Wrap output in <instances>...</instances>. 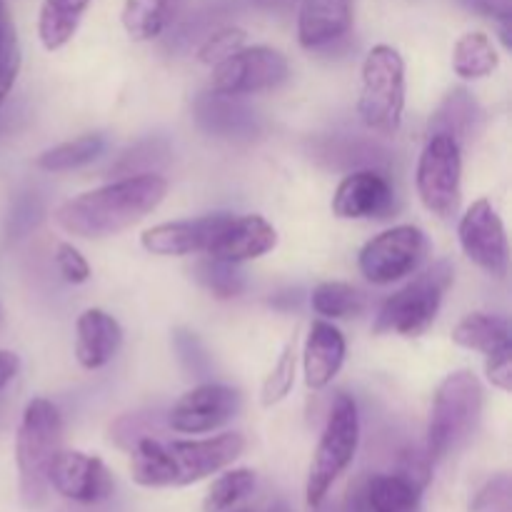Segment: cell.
<instances>
[{"instance_id": "obj_41", "label": "cell", "mask_w": 512, "mask_h": 512, "mask_svg": "<svg viewBox=\"0 0 512 512\" xmlns=\"http://www.w3.org/2000/svg\"><path fill=\"white\" fill-rule=\"evenodd\" d=\"M13 28L15 25H13V20H10L8 5H5V0H0V40H3Z\"/></svg>"}, {"instance_id": "obj_18", "label": "cell", "mask_w": 512, "mask_h": 512, "mask_svg": "<svg viewBox=\"0 0 512 512\" xmlns=\"http://www.w3.org/2000/svg\"><path fill=\"white\" fill-rule=\"evenodd\" d=\"M348 355L345 335L330 320H315L308 330L303 348V375L310 390L328 388L340 373Z\"/></svg>"}, {"instance_id": "obj_10", "label": "cell", "mask_w": 512, "mask_h": 512, "mask_svg": "<svg viewBox=\"0 0 512 512\" xmlns=\"http://www.w3.org/2000/svg\"><path fill=\"white\" fill-rule=\"evenodd\" d=\"M458 240L470 263L503 280L510 270V245L503 218L488 198H480L460 215Z\"/></svg>"}, {"instance_id": "obj_17", "label": "cell", "mask_w": 512, "mask_h": 512, "mask_svg": "<svg viewBox=\"0 0 512 512\" xmlns=\"http://www.w3.org/2000/svg\"><path fill=\"white\" fill-rule=\"evenodd\" d=\"M353 13V0H300L298 43L305 50L330 48L350 33Z\"/></svg>"}, {"instance_id": "obj_43", "label": "cell", "mask_w": 512, "mask_h": 512, "mask_svg": "<svg viewBox=\"0 0 512 512\" xmlns=\"http://www.w3.org/2000/svg\"><path fill=\"white\" fill-rule=\"evenodd\" d=\"M270 512H290V510L285 508L283 503H278V505H273V508H270Z\"/></svg>"}, {"instance_id": "obj_44", "label": "cell", "mask_w": 512, "mask_h": 512, "mask_svg": "<svg viewBox=\"0 0 512 512\" xmlns=\"http://www.w3.org/2000/svg\"><path fill=\"white\" fill-rule=\"evenodd\" d=\"M0 325H3V308H0Z\"/></svg>"}, {"instance_id": "obj_1", "label": "cell", "mask_w": 512, "mask_h": 512, "mask_svg": "<svg viewBox=\"0 0 512 512\" xmlns=\"http://www.w3.org/2000/svg\"><path fill=\"white\" fill-rule=\"evenodd\" d=\"M168 195V180L158 173L125 175L100 188L85 190L55 208V223L83 240H103L148 218Z\"/></svg>"}, {"instance_id": "obj_28", "label": "cell", "mask_w": 512, "mask_h": 512, "mask_svg": "<svg viewBox=\"0 0 512 512\" xmlns=\"http://www.w3.org/2000/svg\"><path fill=\"white\" fill-rule=\"evenodd\" d=\"M310 305H313L315 315H320L323 320H345L363 313L365 300L360 290L353 288V285L330 280V283H320L313 290Z\"/></svg>"}, {"instance_id": "obj_14", "label": "cell", "mask_w": 512, "mask_h": 512, "mask_svg": "<svg viewBox=\"0 0 512 512\" xmlns=\"http://www.w3.org/2000/svg\"><path fill=\"white\" fill-rule=\"evenodd\" d=\"M278 230L263 215H230L225 213L210 240L205 255L225 263H248L275 250Z\"/></svg>"}, {"instance_id": "obj_5", "label": "cell", "mask_w": 512, "mask_h": 512, "mask_svg": "<svg viewBox=\"0 0 512 512\" xmlns=\"http://www.w3.org/2000/svg\"><path fill=\"white\" fill-rule=\"evenodd\" d=\"M405 110V60L393 45H375L360 70L358 113L370 130L395 135Z\"/></svg>"}, {"instance_id": "obj_22", "label": "cell", "mask_w": 512, "mask_h": 512, "mask_svg": "<svg viewBox=\"0 0 512 512\" xmlns=\"http://www.w3.org/2000/svg\"><path fill=\"white\" fill-rule=\"evenodd\" d=\"M90 3L93 0H43L38 13V38L48 53L65 48L75 38Z\"/></svg>"}, {"instance_id": "obj_35", "label": "cell", "mask_w": 512, "mask_h": 512, "mask_svg": "<svg viewBox=\"0 0 512 512\" xmlns=\"http://www.w3.org/2000/svg\"><path fill=\"white\" fill-rule=\"evenodd\" d=\"M55 268L63 275L65 283L70 285H83L90 280L88 260L73 243H58V248H55Z\"/></svg>"}, {"instance_id": "obj_39", "label": "cell", "mask_w": 512, "mask_h": 512, "mask_svg": "<svg viewBox=\"0 0 512 512\" xmlns=\"http://www.w3.org/2000/svg\"><path fill=\"white\" fill-rule=\"evenodd\" d=\"M485 375H488L490 385L503 393L512 390V348L500 350V353L488 355V363H485Z\"/></svg>"}, {"instance_id": "obj_33", "label": "cell", "mask_w": 512, "mask_h": 512, "mask_svg": "<svg viewBox=\"0 0 512 512\" xmlns=\"http://www.w3.org/2000/svg\"><path fill=\"white\" fill-rule=\"evenodd\" d=\"M20 65H23V53H20V40L15 28L0 40V108L8 100L10 90H13L15 80L20 75Z\"/></svg>"}, {"instance_id": "obj_27", "label": "cell", "mask_w": 512, "mask_h": 512, "mask_svg": "<svg viewBox=\"0 0 512 512\" xmlns=\"http://www.w3.org/2000/svg\"><path fill=\"white\" fill-rule=\"evenodd\" d=\"M105 148V138L100 133H85L73 140L53 145V148L43 150L35 158V165L45 173H65V170H78L83 165L93 163Z\"/></svg>"}, {"instance_id": "obj_8", "label": "cell", "mask_w": 512, "mask_h": 512, "mask_svg": "<svg viewBox=\"0 0 512 512\" xmlns=\"http://www.w3.org/2000/svg\"><path fill=\"white\" fill-rule=\"evenodd\" d=\"M428 253L430 240L418 225H395L363 245L358 268L368 283L390 285L418 273Z\"/></svg>"}, {"instance_id": "obj_25", "label": "cell", "mask_w": 512, "mask_h": 512, "mask_svg": "<svg viewBox=\"0 0 512 512\" xmlns=\"http://www.w3.org/2000/svg\"><path fill=\"white\" fill-rule=\"evenodd\" d=\"M480 118V108L473 95L465 88L450 90L448 98L438 108V113L430 118V133H445L463 145L465 138L475 133V123Z\"/></svg>"}, {"instance_id": "obj_3", "label": "cell", "mask_w": 512, "mask_h": 512, "mask_svg": "<svg viewBox=\"0 0 512 512\" xmlns=\"http://www.w3.org/2000/svg\"><path fill=\"white\" fill-rule=\"evenodd\" d=\"M485 390L473 370H455L445 375L433 395V410L428 423V453L430 463H440L475 433L483 415Z\"/></svg>"}, {"instance_id": "obj_4", "label": "cell", "mask_w": 512, "mask_h": 512, "mask_svg": "<svg viewBox=\"0 0 512 512\" xmlns=\"http://www.w3.org/2000/svg\"><path fill=\"white\" fill-rule=\"evenodd\" d=\"M455 280V270L448 260H438L430 268L418 270L413 280L398 293L390 295L378 310L373 323L375 335H403V338H420L433 328L440 313L445 293Z\"/></svg>"}, {"instance_id": "obj_7", "label": "cell", "mask_w": 512, "mask_h": 512, "mask_svg": "<svg viewBox=\"0 0 512 512\" xmlns=\"http://www.w3.org/2000/svg\"><path fill=\"white\" fill-rule=\"evenodd\" d=\"M420 203L440 220H453L463 200V145L445 133H430L415 170Z\"/></svg>"}, {"instance_id": "obj_12", "label": "cell", "mask_w": 512, "mask_h": 512, "mask_svg": "<svg viewBox=\"0 0 512 512\" xmlns=\"http://www.w3.org/2000/svg\"><path fill=\"white\" fill-rule=\"evenodd\" d=\"M240 393L223 383H203L188 390L168 413V428L180 435H205L238 415Z\"/></svg>"}, {"instance_id": "obj_23", "label": "cell", "mask_w": 512, "mask_h": 512, "mask_svg": "<svg viewBox=\"0 0 512 512\" xmlns=\"http://www.w3.org/2000/svg\"><path fill=\"white\" fill-rule=\"evenodd\" d=\"M500 55L490 35L480 30L463 33L453 45V70L463 80H483L498 70Z\"/></svg>"}, {"instance_id": "obj_16", "label": "cell", "mask_w": 512, "mask_h": 512, "mask_svg": "<svg viewBox=\"0 0 512 512\" xmlns=\"http://www.w3.org/2000/svg\"><path fill=\"white\" fill-rule=\"evenodd\" d=\"M223 215L225 213H213L203 215V218L153 225L140 235V245H143L145 253L160 255V258H183V255L195 253L205 255Z\"/></svg>"}, {"instance_id": "obj_38", "label": "cell", "mask_w": 512, "mask_h": 512, "mask_svg": "<svg viewBox=\"0 0 512 512\" xmlns=\"http://www.w3.org/2000/svg\"><path fill=\"white\" fill-rule=\"evenodd\" d=\"M465 8L485 15V18L498 20L500 33H503L505 45L510 48V20H512V0H460Z\"/></svg>"}, {"instance_id": "obj_26", "label": "cell", "mask_w": 512, "mask_h": 512, "mask_svg": "<svg viewBox=\"0 0 512 512\" xmlns=\"http://www.w3.org/2000/svg\"><path fill=\"white\" fill-rule=\"evenodd\" d=\"M365 493L370 512H418L423 490L393 473L365 478Z\"/></svg>"}, {"instance_id": "obj_6", "label": "cell", "mask_w": 512, "mask_h": 512, "mask_svg": "<svg viewBox=\"0 0 512 512\" xmlns=\"http://www.w3.org/2000/svg\"><path fill=\"white\" fill-rule=\"evenodd\" d=\"M360 443V415L358 405L348 393H338L333 400L328 420H325L323 435L315 448L313 463H310L308 485H305V500L310 508L318 510L328 498L330 488L338 483L340 475L350 468Z\"/></svg>"}, {"instance_id": "obj_15", "label": "cell", "mask_w": 512, "mask_h": 512, "mask_svg": "<svg viewBox=\"0 0 512 512\" xmlns=\"http://www.w3.org/2000/svg\"><path fill=\"white\" fill-rule=\"evenodd\" d=\"M395 188L380 170H353L338 183L333 195V215L340 220H378L393 210Z\"/></svg>"}, {"instance_id": "obj_29", "label": "cell", "mask_w": 512, "mask_h": 512, "mask_svg": "<svg viewBox=\"0 0 512 512\" xmlns=\"http://www.w3.org/2000/svg\"><path fill=\"white\" fill-rule=\"evenodd\" d=\"M195 280L208 290L210 295L220 300L238 298L245 290V273L235 263H225V260H215L203 255L198 263L193 265Z\"/></svg>"}, {"instance_id": "obj_42", "label": "cell", "mask_w": 512, "mask_h": 512, "mask_svg": "<svg viewBox=\"0 0 512 512\" xmlns=\"http://www.w3.org/2000/svg\"><path fill=\"white\" fill-rule=\"evenodd\" d=\"M253 3H258L260 8H278V5H283L285 0H253Z\"/></svg>"}, {"instance_id": "obj_21", "label": "cell", "mask_w": 512, "mask_h": 512, "mask_svg": "<svg viewBox=\"0 0 512 512\" xmlns=\"http://www.w3.org/2000/svg\"><path fill=\"white\" fill-rule=\"evenodd\" d=\"M453 343L465 350L495 355L512 348L508 318L495 313H470L453 328Z\"/></svg>"}, {"instance_id": "obj_37", "label": "cell", "mask_w": 512, "mask_h": 512, "mask_svg": "<svg viewBox=\"0 0 512 512\" xmlns=\"http://www.w3.org/2000/svg\"><path fill=\"white\" fill-rule=\"evenodd\" d=\"M510 508V478L508 475H498L490 480L478 498L473 500V512H508Z\"/></svg>"}, {"instance_id": "obj_31", "label": "cell", "mask_w": 512, "mask_h": 512, "mask_svg": "<svg viewBox=\"0 0 512 512\" xmlns=\"http://www.w3.org/2000/svg\"><path fill=\"white\" fill-rule=\"evenodd\" d=\"M295 383V350L293 345H285L283 353H280L278 363L273 365V370L265 378L263 390H260V403L265 408H273L280 400H285L293 390Z\"/></svg>"}, {"instance_id": "obj_13", "label": "cell", "mask_w": 512, "mask_h": 512, "mask_svg": "<svg viewBox=\"0 0 512 512\" xmlns=\"http://www.w3.org/2000/svg\"><path fill=\"white\" fill-rule=\"evenodd\" d=\"M48 485L65 500L83 505L103 503L115 490V480L103 460L80 450H60L55 455Z\"/></svg>"}, {"instance_id": "obj_34", "label": "cell", "mask_w": 512, "mask_h": 512, "mask_svg": "<svg viewBox=\"0 0 512 512\" xmlns=\"http://www.w3.org/2000/svg\"><path fill=\"white\" fill-rule=\"evenodd\" d=\"M168 158V145L163 143V140H145V143L135 145L133 150H128V153L123 155V160H120L118 165H115V173H125V175H135V168H138V163H145V173H155V165H158V160H165Z\"/></svg>"}, {"instance_id": "obj_32", "label": "cell", "mask_w": 512, "mask_h": 512, "mask_svg": "<svg viewBox=\"0 0 512 512\" xmlns=\"http://www.w3.org/2000/svg\"><path fill=\"white\" fill-rule=\"evenodd\" d=\"M248 40V33L238 25H228V28H220L215 33H210L203 40V45L198 48V60L205 65H218L225 58H230L233 53H238L240 48Z\"/></svg>"}, {"instance_id": "obj_2", "label": "cell", "mask_w": 512, "mask_h": 512, "mask_svg": "<svg viewBox=\"0 0 512 512\" xmlns=\"http://www.w3.org/2000/svg\"><path fill=\"white\" fill-rule=\"evenodd\" d=\"M63 450V415L48 398H33L23 410L15 435L20 500L25 508H40L48 498V473Z\"/></svg>"}, {"instance_id": "obj_24", "label": "cell", "mask_w": 512, "mask_h": 512, "mask_svg": "<svg viewBox=\"0 0 512 512\" xmlns=\"http://www.w3.org/2000/svg\"><path fill=\"white\" fill-rule=\"evenodd\" d=\"M198 120L218 135H253V113L245 110L233 95L205 93L198 100Z\"/></svg>"}, {"instance_id": "obj_45", "label": "cell", "mask_w": 512, "mask_h": 512, "mask_svg": "<svg viewBox=\"0 0 512 512\" xmlns=\"http://www.w3.org/2000/svg\"><path fill=\"white\" fill-rule=\"evenodd\" d=\"M233 512H250V510H245V508H240V510H233Z\"/></svg>"}, {"instance_id": "obj_20", "label": "cell", "mask_w": 512, "mask_h": 512, "mask_svg": "<svg viewBox=\"0 0 512 512\" xmlns=\"http://www.w3.org/2000/svg\"><path fill=\"white\" fill-rule=\"evenodd\" d=\"M188 0H125L120 23L135 43L160 38L178 20Z\"/></svg>"}, {"instance_id": "obj_40", "label": "cell", "mask_w": 512, "mask_h": 512, "mask_svg": "<svg viewBox=\"0 0 512 512\" xmlns=\"http://www.w3.org/2000/svg\"><path fill=\"white\" fill-rule=\"evenodd\" d=\"M20 373V358L13 350L0 348V393L18 378Z\"/></svg>"}, {"instance_id": "obj_19", "label": "cell", "mask_w": 512, "mask_h": 512, "mask_svg": "<svg viewBox=\"0 0 512 512\" xmlns=\"http://www.w3.org/2000/svg\"><path fill=\"white\" fill-rule=\"evenodd\" d=\"M123 345V328L110 313L88 308L75 323V360L85 370H100L118 355Z\"/></svg>"}, {"instance_id": "obj_36", "label": "cell", "mask_w": 512, "mask_h": 512, "mask_svg": "<svg viewBox=\"0 0 512 512\" xmlns=\"http://www.w3.org/2000/svg\"><path fill=\"white\" fill-rule=\"evenodd\" d=\"M395 473H398L400 478L408 480V483H413L415 488L425 490L428 488L430 478H433V463H430V458L425 450L408 448L400 453L398 470H395Z\"/></svg>"}, {"instance_id": "obj_9", "label": "cell", "mask_w": 512, "mask_h": 512, "mask_svg": "<svg viewBox=\"0 0 512 512\" xmlns=\"http://www.w3.org/2000/svg\"><path fill=\"white\" fill-rule=\"evenodd\" d=\"M290 65L280 50L268 45H243L238 53L213 65L210 90L220 95H255L265 90H275L288 80Z\"/></svg>"}, {"instance_id": "obj_11", "label": "cell", "mask_w": 512, "mask_h": 512, "mask_svg": "<svg viewBox=\"0 0 512 512\" xmlns=\"http://www.w3.org/2000/svg\"><path fill=\"white\" fill-rule=\"evenodd\" d=\"M243 450L245 438L240 433H223L203 440H165L173 488L193 485L230 468Z\"/></svg>"}, {"instance_id": "obj_30", "label": "cell", "mask_w": 512, "mask_h": 512, "mask_svg": "<svg viewBox=\"0 0 512 512\" xmlns=\"http://www.w3.org/2000/svg\"><path fill=\"white\" fill-rule=\"evenodd\" d=\"M255 490V473L248 468H233L225 470L218 480L208 488L203 508L205 512H225L243 503L250 493Z\"/></svg>"}]
</instances>
